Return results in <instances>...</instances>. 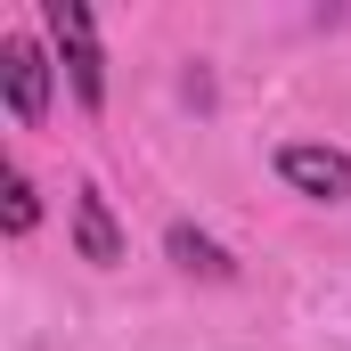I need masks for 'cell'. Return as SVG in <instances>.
Wrapping results in <instances>:
<instances>
[{
    "instance_id": "4",
    "label": "cell",
    "mask_w": 351,
    "mask_h": 351,
    "mask_svg": "<svg viewBox=\"0 0 351 351\" xmlns=\"http://www.w3.org/2000/svg\"><path fill=\"white\" fill-rule=\"evenodd\" d=\"M74 245H82V262H98V269L123 262V229H114V213H106V196H98V188L74 196Z\"/></svg>"
},
{
    "instance_id": "2",
    "label": "cell",
    "mask_w": 351,
    "mask_h": 351,
    "mask_svg": "<svg viewBox=\"0 0 351 351\" xmlns=\"http://www.w3.org/2000/svg\"><path fill=\"white\" fill-rule=\"evenodd\" d=\"M0 98H8V114H16L25 131L49 114V58H41L33 33H8V41H0Z\"/></svg>"
},
{
    "instance_id": "5",
    "label": "cell",
    "mask_w": 351,
    "mask_h": 351,
    "mask_svg": "<svg viewBox=\"0 0 351 351\" xmlns=\"http://www.w3.org/2000/svg\"><path fill=\"white\" fill-rule=\"evenodd\" d=\"M164 254H172L188 278H229V269H237L213 237H204V229H188V221H172V229H164Z\"/></svg>"
},
{
    "instance_id": "3",
    "label": "cell",
    "mask_w": 351,
    "mask_h": 351,
    "mask_svg": "<svg viewBox=\"0 0 351 351\" xmlns=\"http://www.w3.org/2000/svg\"><path fill=\"white\" fill-rule=\"evenodd\" d=\"M278 180L302 188V196H319V204H351V156H343V147L294 139V147H278Z\"/></svg>"
},
{
    "instance_id": "1",
    "label": "cell",
    "mask_w": 351,
    "mask_h": 351,
    "mask_svg": "<svg viewBox=\"0 0 351 351\" xmlns=\"http://www.w3.org/2000/svg\"><path fill=\"white\" fill-rule=\"evenodd\" d=\"M49 16V41H58V58H66V82L82 106H106V58H98V16H90L82 0H49L41 8Z\"/></svg>"
},
{
    "instance_id": "6",
    "label": "cell",
    "mask_w": 351,
    "mask_h": 351,
    "mask_svg": "<svg viewBox=\"0 0 351 351\" xmlns=\"http://www.w3.org/2000/svg\"><path fill=\"white\" fill-rule=\"evenodd\" d=\"M33 221H41V204H33V180H25V172H8V237H25Z\"/></svg>"
}]
</instances>
